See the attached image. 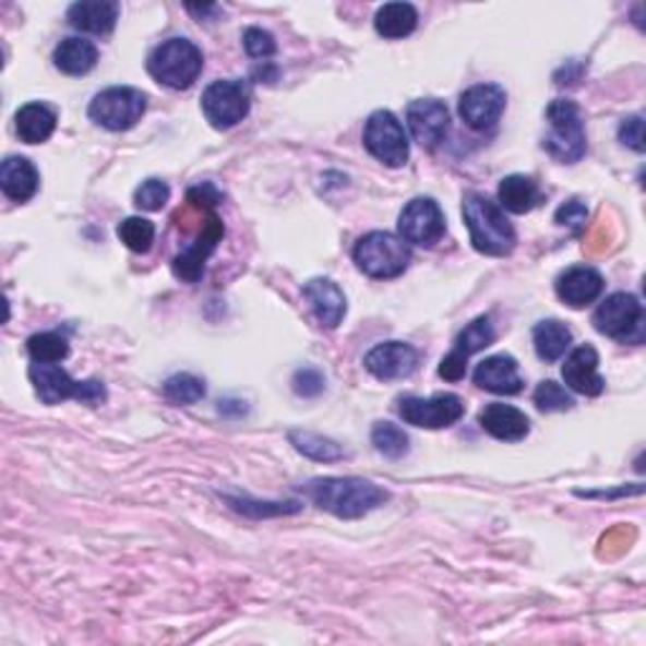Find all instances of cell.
<instances>
[{
	"label": "cell",
	"mask_w": 646,
	"mask_h": 646,
	"mask_svg": "<svg viewBox=\"0 0 646 646\" xmlns=\"http://www.w3.org/2000/svg\"><path fill=\"white\" fill-rule=\"evenodd\" d=\"M594 326L613 342L639 344L644 338V306L634 294H613L596 309Z\"/></svg>",
	"instance_id": "8"
},
{
	"label": "cell",
	"mask_w": 646,
	"mask_h": 646,
	"mask_svg": "<svg viewBox=\"0 0 646 646\" xmlns=\"http://www.w3.org/2000/svg\"><path fill=\"white\" fill-rule=\"evenodd\" d=\"M38 169L26 157H8L0 165V190L13 202H28L38 192Z\"/></svg>",
	"instance_id": "23"
},
{
	"label": "cell",
	"mask_w": 646,
	"mask_h": 646,
	"mask_svg": "<svg viewBox=\"0 0 646 646\" xmlns=\"http://www.w3.org/2000/svg\"><path fill=\"white\" fill-rule=\"evenodd\" d=\"M294 447L301 452V455L316 459V463H334L344 455V450L338 447L334 440L321 438L316 432H303V430H294L288 434Z\"/></svg>",
	"instance_id": "29"
},
{
	"label": "cell",
	"mask_w": 646,
	"mask_h": 646,
	"mask_svg": "<svg viewBox=\"0 0 646 646\" xmlns=\"http://www.w3.org/2000/svg\"><path fill=\"white\" fill-rule=\"evenodd\" d=\"M28 354L34 361L44 363H59L69 357V342L59 331H44L28 338Z\"/></svg>",
	"instance_id": "31"
},
{
	"label": "cell",
	"mask_w": 646,
	"mask_h": 646,
	"mask_svg": "<svg viewBox=\"0 0 646 646\" xmlns=\"http://www.w3.org/2000/svg\"><path fill=\"white\" fill-rule=\"evenodd\" d=\"M202 111L215 129H232L248 117L250 86L242 79L213 81L202 92Z\"/></svg>",
	"instance_id": "10"
},
{
	"label": "cell",
	"mask_w": 646,
	"mask_h": 646,
	"mask_svg": "<svg viewBox=\"0 0 646 646\" xmlns=\"http://www.w3.org/2000/svg\"><path fill=\"white\" fill-rule=\"evenodd\" d=\"M202 67H205L202 51L188 38L165 40L147 59L149 76L159 81L162 86L175 88V92H182V88H190L195 84L198 76L202 74Z\"/></svg>",
	"instance_id": "3"
},
{
	"label": "cell",
	"mask_w": 646,
	"mask_h": 646,
	"mask_svg": "<svg viewBox=\"0 0 646 646\" xmlns=\"http://www.w3.org/2000/svg\"><path fill=\"white\" fill-rule=\"evenodd\" d=\"M232 511H238L248 518H276V515H294L301 511V503H261L250 498H225Z\"/></svg>",
	"instance_id": "35"
},
{
	"label": "cell",
	"mask_w": 646,
	"mask_h": 646,
	"mask_svg": "<svg viewBox=\"0 0 646 646\" xmlns=\"http://www.w3.org/2000/svg\"><path fill=\"white\" fill-rule=\"evenodd\" d=\"M169 200V184L162 180H147L142 182L134 192V205L140 210H147V213H157L167 205Z\"/></svg>",
	"instance_id": "37"
},
{
	"label": "cell",
	"mask_w": 646,
	"mask_h": 646,
	"mask_svg": "<svg viewBox=\"0 0 646 646\" xmlns=\"http://www.w3.org/2000/svg\"><path fill=\"white\" fill-rule=\"evenodd\" d=\"M551 132L543 136V149L563 165H576L586 155V129L581 111L571 99H553L546 109Z\"/></svg>",
	"instance_id": "5"
},
{
	"label": "cell",
	"mask_w": 646,
	"mask_h": 646,
	"mask_svg": "<svg viewBox=\"0 0 646 646\" xmlns=\"http://www.w3.org/2000/svg\"><path fill=\"white\" fill-rule=\"evenodd\" d=\"M306 498L342 521H357L382 507L390 492L361 478H319L303 484Z\"/></svg>",
	"instance_id": "1"
},
{
	"label": "cell",
	"mask_w": 646,
	"mask_h": 646,
	"mask_svg": "<svg viewBox=\"0 0 646 646\" xmlns=\"http://www.w3.org/2000/svg\"><path fill=\"white\" fill-rule=\"evenodd\" d=\"M407 127L419 147L434 149L450 132V109L440 99H417L407 107Z\"/></svg>",
	"instance_id": "15"
},
{
	"label": "cell",
	"mask_w": 646,
	"mask_h": 646,
	"mask_svg": "<svg viewBox=\"0 0 646 646\" xmlns=\"http://www.w3.org/2000/svg\"><path fill=\"white\" fill-rule=\"evenodd\" d=\"M56 111L40 101H31L26 107L19 109L15 115V132H19L21 142L26 144H40L56 132Z\"/></svg>",
	"instance_id": "25"
},
{
	"label": "cell",
	"mask_w": 646,
	"mask_h": 646,
	"mask_svg": "<svg viewBox=\"0 0 646 646\" xmlns=\"http://www.w3.org/2000/svg\"><path fill=\"white\" fill-rule=\"evenodd\" d=\"M220 192H217V188L215 184H210V182H202V184H195V188H192L190 192H188V202L192 207H202V210H213L217 202H220Z\"/></svg>",
	"instance_id": "42"
},
{
	"label": "cell",
	"mask_w": 646,
	"mask_h": 646,
	"mask_svg": "<svg viewBox=\"0 0 646 646\" xmlns=\"http://www.w3.org/2000/svg\"><path fill=\"white\" fill-rule=\"evenodd\" d=\"M363 147L386 167H404L409 159V140L402 121L392 111L379 109L363 127Z\"/></svg>",
	"instance_id": "9"
},
{
	"label": "cell",
	"mask_w": 646,
	"mask_h": 646,
	"mask_svg": "<svg viewBox=\"0 0 646 646\" xmlns=\"http://www.w3.org/2000/svg\"><path fill=\"white\" fill-rule=\"evenodd\" d=\"M326 390V379L316 369H298L294 374V392L298 397H319Z\"/></svg>",
	"instance_id": "39"
},
{
	"label": "cell",
	"mask_w": 646,
	"mask_h": 646,
	"mask_svg": "<svg viewBox=\"0 0 646 646\" xmlns=\"http://www.w3.org/2000/svg\"><path fill=\"white\" fill-rule=\"evenodd\" d=\"M586 217H588V210L581 200H571L565 202V205L559 207V213H555V223L561 225V228H571V230H578L586 225Z\"/></svg>",
	"instance_id": "40"
},
{
	"label": "cell",
	"mask_w": 646,
	"mask_h": 646,
	"mask_svg": "<svg viewBox=\"0 0 646 646\" xmlns=\"http://www.w3.org/2000/svg\"><path fill=\"white\" fill-rule=\"evenodd\" d=\"M571 342H573L571 328L559 319L540 321L538 326L533 328V346H536L538 359H543L546 363L559 361L563 354L571 349Z\"/></svg>",
	"instance_id": "27"
},
{
	"label": "cell",
	"mask_w": 646,
	"mask_h": 646,
	"mask_svg": "<svg viewBox=\"0 0 646 646\" xmlns=\"http://www.w3.org/2000/svg\"><path fill=\"white\" fill-rule=\"evenodd\" d=\"M417 21H419L417 8L411 3H386L376 11L374 28H376L379 36L397 40V38L415 34Z\"/></svg>",
	"instance_id": "28"
},
{
	"label": "cell",
	"mask_w": 646,
	"mask_h": 646,
	"mask_svg": "<svg viewBox=\"0 0 646 646\" xmlns=\"http://www.w3.org/2000/svg\"><path fill=\"white\" fill-rule=\"evenodd\" d=\"M555 294L571 309H584L603 294V276L591 265H573L555 278Z\"/></svg>",
	"instance_id": "18"
},
{
	"label": "cell",
	"mask_w": 646,
	"mask_h": 646,
	"mask_svg": "<svg viewBox=\"0 0 646 646\" xmlns=\"http://www.w3.org/2000/svg\"><path fill=\"white\" fill-rule=\"evenodd\" d=\"M99 61V48L92 40L81 36L63 38L59 46L53 48V63L61 74L67 76H84L96 67Z\"/></svg>",
	"instance_id": "24"
},
{
	"label": "cell",
	"mask_w": 646,
	"mask_h": 646,
	"mask_svg": "<svg viewBox=\"0 0 646 646\" xmlns=\"http://www.w3.org/2000/svg\"><path fill=\"white\" fill-rule=\"evenodd\" d=\"M478 422L490 438H495L500 442H521L528 438L530 432V419L525 417V411L503 402L488 404V407L480 411Z\"/></svg>",
	"instance_id": "20"
},
{
	"label": "cell",
	"mask_w": 646,
	"mask_h": 646,
	"mask_svg": "<svg viewBox=\"0 0 646 646\" xmlns=\"http://www.w3.org/2000/svg\"><path fill=\"white\" fill-rule=\"evenodd\" d=\"M465 371H467V359L455 349H452L440 363V376L447 379V382H459V379L465 376Z\"/></svg>",
	"instance_id": "43"
},
{
	"label": "cell",
	"mask_w": 646,
	"mask_h": 646,
	"mask_svg": "<svg viewBox=\"0 0 646 646\" xmlns=\"http://www.w3.org/2000/svg\"><path fill=\"white\" fill-rule=\"evenodd\" d=\"M498 200H500V207L507 210V213L525 215L540 202V188L533 177L511 175L500 182Z\"/></svg>",
	"instance_id": "26"
},
{
	"label": "cell",
	"mask_w": 646,
	"mask_h": 646,
	"mask_svg": "<svg viewBox=\"0 0 646 646\" xmlns=\"http://www.w3.org/2000/svg\"><path fill=\"white\" fill-rule=\"evenodd\" d=\"M563 382L571 392L584 394V397H599V394L606 390L603 376L599 374V354H596L594 346H578L569 354L563 369Z\"/></svg>",
	"instance_id": "17"
},
{
	"label": "cell",
	"mask_w": 646,
	"mask_h": 646,
	"mask_svg": "<svg viewBox=\"0 0 646 646\" xmlns=\"http://www.w3.org/2000/svg\"><path fill=\"white\" fill-rule=\"evenodd\" d=\"M419 354L415 346L404 342H386L376 344L367 357H363V369L371 376L382 379V382H392V379H404L417 369Z\"/></svg>",
	"instance_id": "16"
},
{
	"label": "cell",
	"mask_w": 646,
	"mask_h": 646,
	"mask_svg": "<svg viewBox=\"0 0 646 646\" xmlns=\"http://www.w3.org/2000/svg\"><path fill=\"white\" fill-rule=\"evenodd\" d=\"M69 23L76 31L94 36H107L119 21V3L115 0H81L69 8Z\"/></svg>",
	"instance_id": "22"
},
{
	"label": "cell",
	"mask_w": 646,
	"mask_h": 646,
	"mask_svg": "<svg viewBox=\"0 0 646 646\" xmlns=\"http://www.w3.org/2000/svg\"><path fill=\"white\" fill-rule=\"evenodd\" d=\"M28 379L31 384H34L38 399L48 404V407H53V404H61L67 399L92 404V407L107 402V386H104L99 379L76 382V379L71 376L67 369H61L59 363L34 361L28 367Z\"/></svg>",
	"instance_id": "4"
},
{
	"label": "cell",
	"mask_w": 646,
	"mask_h": 646,
	"mask_svg": "<svg viewBox=\"0 0 646 646\" xmlns=\"http://www.w3.org/2000/svg\"><path fill=\"white\" fill-rule=\"evenodd\" d=\"M119 240L132 250V253H147L155 242V223H149L147 217H127V220L119 223L117 228Z\"/></svg>",
	"instance_id": "33"
},
{
	"label": "cell",
	"mask_w": 646,
	"mask_h": 646,
	"mask_svg": "<svg viewBox=\"0 0 646 646\" xmlns=\"http://www.w3.org/2000/svg\"><path fill=\"white\" fill-rule=\"evenodd\" d=\"M162 394L172 404H198L205 397V382L195 374H175L162 386Z\"/></svg>",
	"instance_id": "34"
},
{
	"label": "cell",
	"mask_w": 646,
	"mask_h": 646,
	"mask_svg": "<svg viewBox=\"0 0 646 646\" xmlns=\"http://www.w3.org/2000/svg\"><path fill=\"white\" fill-rule=\"evenodd\" d=\"M242 46L253 59H268V56L276 53V38L263 28H248L242 34Z\"/></svg>",
	"instance_id": "38"
},
{
	"label": "cell",
	"mask_w": 646,
	"mask_h": 646,
	"mask_svg": "<svg viewBox=\"0 0 646 646\" xmlns=\"http://www.w3.org/2000/svg\"><path fill=\"white\" fill-rule=\"evenodd\" d=\"M147 111V96L132 86L104 88L88 104V117L109 132H127Z\"/></svg>",
	"instance_id": "7"
},
{
	"label": "cell",
	"mask_w": 646,
	"mask_h": 646,
	"mask_svg": "<svg viewBox=\"0 0 646 646\" xmlns=\"http://www.w3.org/2000/svg\"><path fill=\"white\" fill-rule=\"evenodd\" d=\"M465 415V404L457 394H434V397L399 399V417L419 430H447Z\"/></svg>",
	"instance_id": "11"
},
{
	"label": "cell",
	"mask_w": 646,
	"mask_h": 646,
	"mask_svg": "<svg viewBox=\"0 0 646 646\" xmlns=\"http://www.w3.org/2000/svg\"><path fill=\"white\" fill-rule=\"evenodd\" d=\"M492 342H495V328H492L488 316H480V319H475L472 323H467L463 334L457 336L455 351L463 354L465 359H470L472 354L488 349Z\"/></svg>",
	"instance_id": "30"
},
{
	"label": "cell",
	"mask_w": 646,
	"mask_h": 646,
	"mask_svg": "<svg viewBox=\"0 0 646 646\" xmlns=\"http://www.w3.org/2000/svg\"><path fill=\"white\" fill-rule=\"evenodd\" d=\"M411 250L402 238L392 236V232H367L359 238L354 246V263L359 265L361 273H367L369 278H397L409 268Z\"/></svg>",
	"instance_id": "6"
},
{
	"label": "cell",
	"mask_w": 646,
	"mask_h": 646,
	"mask_svg": "<svg viewBox=\"0 0 646 646\" xmlns=\"http://www.w3.org/2000/svg\"><path fill=\"white\" fill-rule=\"evenodd\" d=\"M619 140L634 152H644V119L642 117H629L621 121L619 127Z\"/></svg>",
	"instance_id": "41"
},
{
	"label": "cell",
	"mask_w": 646,
	"mask_h": 646,
	"mask_svg": "<svg viewBox=\"0 0 646 646\" xmlns=\"http://www.w3.org/2000/svg\"><path fill=\"white\" fill-rule=\"evenodd\" d=\"M306 301L311 303V311L316 313L321 326L336 328L346 316V296L344 290L328 278H313L303 286Z\"/></svg>",
	"instance_id": "21"
},
{
	"label": "cell",
	"mask_w": 646,
	"mask_h": 646,
	"mask_svg": "<svg viewBox=\"0 0 646 646\" xmlns=\"http://www.w3.org/2000/svg\"><path fill=\"white\" fill-rule=\"evenodd\" d=\"M371 444H374L376 452H382V455L390 459H402L409 452L407 432H404L399 424L392 422L374 424V430H371Z\"/></svg>",
	"instance_id": "32"
},
{
	"label": "cell",
	"mask_w": 646,
	"mask_h": 646,
	"mask_svg": "<svg viewBox=\"0 0 646 646\" xmlns=\"http://www.w3.org/2000/svg\"><path fill=\"white\" fill-rule=\"evenodd\" d=\"M505 101L507 96L498 84L470 86L459 96V117L475 132H488L503 117Z\"/></svg>",
	"instance_id": "14"
},
{
	"label": "cell",
	"mask_w": 646,
	"mask_h": 646,
	"mask_svg": "<svg viewBox=\"0 0 646 646\" xmlns=\"http://www.w3.org/2000/svg\"><path fill=\"white\" fill-rule=\"evenodd\" d=\"M463 217L470 230L472 248L482 255H511L515 242V228L505 217V210L480 192H467L463 200Z\"/></svg>",
	"instance_id": "2"
},
{
	"label": "cell",
	"mask_w": 646,
	"mask_h": 646,
	"mask_svg": "<svg viewBox=\"0 0 646 646\" xmlns=\"http://www.w3.org/2000/svg\"><path fill=\"white\" fill-rule=\"evenodd\" d=\"M472 379L480 390L490 394H505V397L521 394L525 384L518 371V361L511 354H495V357L480 361Z\"/></svg>",
	"instance_id": "19"
},
{
	"label": "cell",
	"mask_w": 646,
	"mask_h": 646,
	"mask_svg": "<svg viewBox=\"0 0 646 646\" xmlns=\"http://www.w3.org/2000/svg\"><path fill=\"white\" fill-rule=\"evenodd\" d=\"M223 236H225L223 220L213 213V210H207L205 223H202V230L195 238V242H190V246L172 261L175 276L184 283H198L202 271H205L210 253L217 248V242L223 240Z\"/></svg>",
	"instance_id": "13"
},
{
	"label": "cell",
	"mask_w": 646,
	"mask_h": 646,
	"mask_svg": "<svg viewBox=\"0 0 646 646\" xmlns=\"http://www.w3.org/2000/svg\"><path fill=\"white\" fill-rule=\"evenodd\" d=\"M399 236L404 242L432 248L444 236V215L432 198H415L399 215Z\"/></svg>",
	"instance_id": "12"
},
{
	"label": "cell",
	"mask_w": 646,
	"mask_h": 646,
	"mask_svg": "<svg viewBox=\"0 0 646 646\" xmlns=\"http://www.w3.org/2000/svg\"><path fill=\"white\" fill-rule=\"evenodd\" d=\"M533 402H536V407L540 411H546V415H551V411H565V409H573V397L569 392H565V386H561L559 382H540L536 394H533Z\"/></svg>",
	"instance_id": "36"
}]
</instances>
